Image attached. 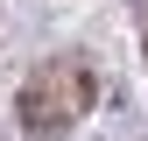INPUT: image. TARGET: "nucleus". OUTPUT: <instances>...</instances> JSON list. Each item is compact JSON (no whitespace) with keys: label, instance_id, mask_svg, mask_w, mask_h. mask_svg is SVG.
Segmentation results:
<instances>
[{"label":"nucleus","instance_id":"obj_1","mask_svg":"<svg viewBox=\"0 0 148 141\" xmlns=\"http://www.w3.org/2000/svg\"><path fill=\"white\" fill-rule=\"evenodd\" d=\"M92 99H99L92 64L57 57V64H42V70L21 85V127H28V134H42V141H57L71 120H85V113H92Z\"/></svg>","mask_w":148,"mask_h":141}]
</instances>
